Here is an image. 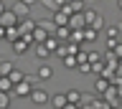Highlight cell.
I'll return each mask as SVG.
<instances>
[{"label":"cell","mask_w":122,"mask_h":109,"mask_svg":"<svg viewBox=\"0 0 122 109\" xmlns=\"http://www.w3.org/2000/svg\"><path fill=\"white\" fill-rule=\"evenodd\" d=\"M28 99L36 104V107H48V91H46L43 86H33L28 94Z\"/></svg>","instance_id":"1"},{"label":"cell","mask_w":122,"mask_h":109,"mask_svg":"<svg viewBox=\"0 0 122 109\" xmlns=\"http://www.w3.org/2000/svg\"><path fill=\"white\" fill-rule=\"evenodd\" d=\"M30 89H33V86H30L28 81H25V79H20V81H15V84H13L10 94H13V96H18V99H28Z\"/></svg>","instance_id":"2"},{"label":"cell","mask_w":122,"mask_h":109,"mask_svg":"<svg viewBox=\"0 0 122 109\" xmlns=\"http://www.w3.org/2000/svg\"><path fill=\"white\" fill-rule=\"evenodd\" d=\"M66 25L71 28V31H79V28H84L86 23H84L81 10H79V13H76V10H74V13H69V18H66Z\"/></svg>","instance_id":"3"},{"label":"cell","mask_w":122,"mask_h":109,"mask_svg":"<svg viewBox=\"0 0 122 109\" xmlns=\"http://www.w3.org/2000/svg\"><path fill=\"white\" fill-rule=\"evenodd\" d=\"M28 46H30V43H28L25 38H23V36H18L15 41H10V48H13V53H15V56H23V53H28Z\"/></svg>","instance_id":"4"},{"label":"cell","mask_w":122,"mask_h":109,"mask_svg":"<svg viewBox=\"0 0 122 109\" xmlns=\"http://www.w3.org/2000/svg\"><path fill=\"white\" fill-rule=\"evenodd\" d=\"M79 101H81V91H79V89H69L66 91V107L64 109H76Z\"/></svg>","instance_id":"5"},{"label":"cell","mask_w":122,"mask_h":109,"mask_svg":"<svg viewBox=\"0 0 122 109\" xmlns=\"http://www.w3.org/2000/svg\"><path fill=\"white\" fill-rule=\"evenodd\" d=\"M0 25H3V28H8V25H18V15H15L10 8H5L3 13H0Z\"/></svg>","instance_id":"6"},{"label":"cell","mask_w":122,"mask_h":109,"mask_svg":"<svg viewBox=\"0 0 122 109\" xmlns=\"http://www.w3.org/2000/svg\"><path fill=\"white\" fill-rule=\"evenodd\" d=\"M33 28H36V20H33L30 15H25V18H18V31H20V36H23V33H30Z\"/></svg>","instance_id":"7"},{"label":"cell","mask_w":122,"mask_h":109,"mask_svg":"<svg viewBox=\"0 0 122 109\" xmlns=\"http://www.w3.org/2000/svg\"><path fill=\"white\" fill-rule=\"evenodd\" d=\"M30 36H33V43H43V41L48 38V36H51V33L46 31L43 25H38V23H36V28L30 31Z\"/></svg>","instance_id":"8"},{"label":"cell","mask_w":122,"mask_h":109,"mask_svg":"<svg viewBox=\"0 0 122 109\" xmlns=\"http://www.w3.org/2000/svg\"><path fill=\"white\" fill-rule=\"evenodd\" d=\"M36 76L41 79V81H48V79H53V69L48 66V63H41L38 71H36Z\"/></svg>","instance_id":"9"},{"label":"cell","mask_w":122,"mask_h":109,"mask_svg":"<svg viewBox=\"0 0 122 109\" xmlns=\"http://www.w3.org/2000/svg\"><path fill=\"white\" fill-rule=\"evenodd\" d=\"M48 107L64 109V107H66V94H56V96H48Z\"/></svg>","instance_id":"10"},{"label":"cell","mask_w":122,"mask_h":109,"mask_svg":"<svg viewBox=\"0 0 122 109\" xmlns=\"http://www.w3.org/2000/svg\"><path fill=\"white\" fill-rule=\"evenodd\" d=\"M10 10H13V13H15L18 18H25V15H30V8L25 5V3H23V0H20V3H15V5H13Z\"/></svg>","instance_id":"11"},{"label":"cell","mask_w":122,"mask_h":109,"mask_svg":"<svg viewBox=\"0 0 122 109\" xmlns=\"http://www.w3.org/2000/svg\"><path fill=\"white\" fill-rule=\"evenodd\" d=\"M33 46H36V58H41V61H46V58L51 56V51H48V48H46L43 43H33Z\"/></svg>","instance_id":"12"},{"label":"cell","mask_w":122,"mask_h":109,"mask_svg":"<svg viewBox=\"0 0 122 109\" xmlns=\"http://www.w3.org/2000/svg\"><path fill=\"white\" fill-rule=\"evenodd\" d=\"M43 46L48 48L51 53H56V48H59V38H56V36H53V33H51V36H48V38L43 41Z\"/></svg>","instance_id":"13"},{"label":"cell","mask_w":122,"mask_h":109,"mask_svg":"<svg viewBox=\"0 0 122 109\" xmlns=\"http://www.w3.org/2000/svg\"><path fill=\"white\" fill-rule=\"evenodd\" d=\"M61 58H64V69H76V56L74 53H66Z\"/></svg>","instance_id":"14"},{"label":"cell","mask_w":122,"mask_h":109,"mask_svg":"<svg viewBox=\"0 0 122 109\" xmlns=\"http://www.w3.org/2000/svg\"><path fill=\"white\" fill-rule=\"evenodd\" d=\"M8 79H10V81L15 84V81H20V79H23V71L18 69V66H13V69L8 71Z\"/></svg>","instance_id":"15"},{"label":"cell","mask_w":122,"mask_h":109,"mask_svg":"<svg viewBox=\"0 0 122 109\" xmlns=\"http://www.w3.org/2000/svg\"><path fill=\"white\" fill-rule=\"evenodd\" d=\"M10 101H13V94H8V91H0V109L10 107Z\"/></svg>","instance_id":"16"},{"label":"cell","mask_w":122,"mask_h":109,"mask_svg":"<svg viewBox=\"0 0 122 109\" xmlns=\"http://www.w3.org/2000/svg\"><path fill=\"white\" fill-rule=\"evenodd\" d=\"M15 63L13 61H8V58H3V61H0V76H8V71L13 69Z\"/></svg>","instance_id":"17"},{"label":"cell","mask_w":122,"mask_h":109,"mask_svg":"<svg viewBox=\"0 0 122 109\" xmlns=\"http://www.w3.org/2000/svg\"><path fill=\"white\" fill-rule=\"evenodd\" d=\"M66 18H69V13H64V10H56V15H53V25H66Z\"/></svg>","instance_id":"18"},{"label":"cell","mask_w":122,"mask_h":109,"mask_svg":"<svg viewBox=\"0 0 122 109\" xmlns=\"http://www.w3.org/2000/svg\"><path fill=\"white\" fill-rule=\"evenodd\" d=\"M10 89H13V81H10L8 76H0V91H8V94H10Z\"/></svg>","instance_id":"19"},{"label":"cell","mask_w":122,"mask_h":109,"mask_svg":"<svg viewBox=\"0 0 122 109\" xmlns=\"http://www.w3.org/2000/svg\"><path fill=\"white\" fill-rule=\"evenodd\" d=\"M107 86H109V81H107V79H97V84H94V91H97V94H104Z\"/></svg>","instance_id":"20"},{"label":"cell","mask_w":122,"mask_h":109,"mask_svg":"<svg viewBox=\"0 0 122 109\" xmlns=\"http://www.w3.org/2000/svg\"><path fill=\"white\" fill-rule=\"evenodd\" d=\"M23 79H25L30 86H41V79H38V76H28V74H23Z\"/></svg>","instance_id":"21"},{"label":"cell","mask_w":122,"mask_h":109,"mask_svg":"<svg viewBox=\"0 0 122 109\" xmlns=\"http://www.w3.org/2000/svg\"><path fill=\"white\" fill-rule=\"evenodd\" d=\"M107 36H109V38H120V28H117V25H109V28H107Z\"/></svg>","instance_id":"22"},{"label":"cell","mask_w":122,"mask_h":109,"mask_svg":"<svg viewBox=\"0 0 122 109\" xmlns=\"http://www.w3.org/2000/svg\"><path fill=\"white\" fill-rule=\"evenodd\" d=\"M38 25H43V28H46V31H48V33H53V23H51V20H41V23H38Z\"/></svg>","instance_id":"23"},{"label":"cell","mask_w":122,"mask_h":109,"mask_svg":"<svg viewBox=\"0 0 122 109\" xmlns=\"http://www.w3.org/2000/svg\"><path fill=\"white\" fill-rule=\"evenodd\" d=\"M3 36H5V28H3V25H0V38H3Z\"/></svg>","instance_id":"24"},{"label":"cell","mask_w":122,"mask_h":109,"mask_svg":"<svg viewBox=\"0 0 122 109\" xmlns=\"http://www.w3.org/2000/svg\"><path fill=\"white\" fill-rule=\"evenodd\" d=\"M3 10H5V3H3V0H0V13H3Z\"/></svg>","instance_id":"25"},{"label":"cell","mask_w":122,"mask_h":109,"mask_svg":"<svg viewBox=\"0 0 122 109\" xmlns=\"http://www.w3.org/2000/svg\"><path fill=\"white\" fill-rule=\"evenodd\" d=\"M23 3H25V5H30V3H36V0H23Z\"/></svg>","instance_id":"26"}]
</instances>
